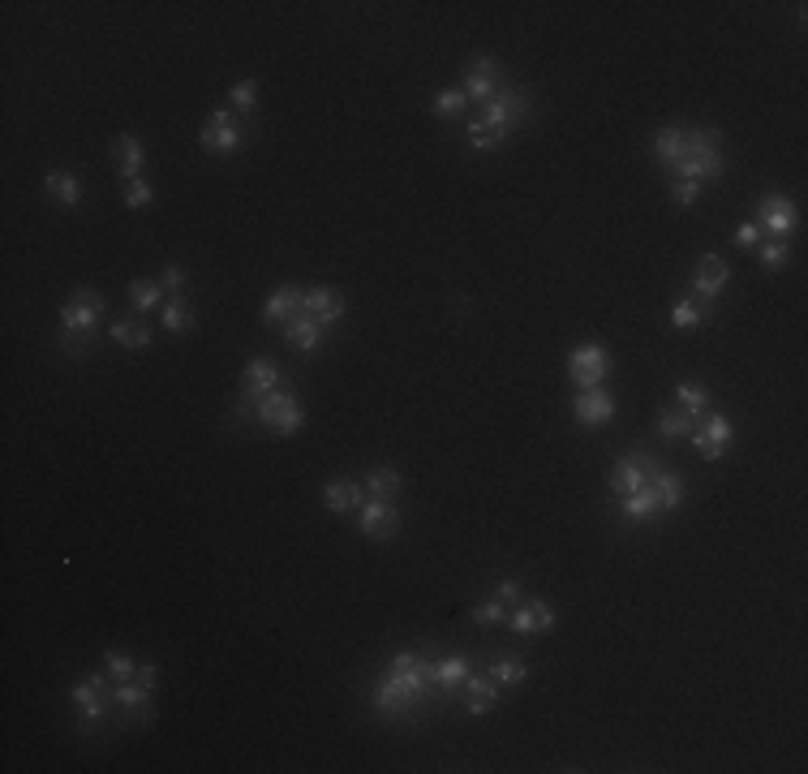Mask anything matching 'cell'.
<instances>
[{
	"label": "cell",
	"mask_w": 808,
	"mask_h": 774,
	"mask_svg": "<svg viewBox=\"0 0 808 774\" xmlns=\"http://www.w3.org/2000/svg\"><path fill=\"white\" fill-rule=\"evenodd\" d=\"M250 418L263 430H271V435L288 439V435H297V430L306 426V409H301V400L288 392V383H284V387H276V392H267L263 400H258V405L250 409Z\"/></svg>",
	"instance_id": "cell-5"
},
{
	"label": "cell",
	"mask_w": 808,
	"mask_h": 774,
	"mask_svg": "<svg viewBox=\"0 0 808 774\" xmlns=\"http://www.w3.org/2000/svg\"><path fill=\"white\" fill-rule=\"evenodd\" d=\"M69 706L78 714V727L91 731V727H104L108 714L117 710V701H112V680L91 671V676H82L74 688H69Z\"/></svg>",
	"instance_id": "cell-4"
},
{
	"label": "cell",
	"mask_w": 808,
	"mask_h": 774,
	"mask_svg": "<svg viewBox=\"0 0 808 774\" xmlns=\"http://www.w3.org/2000/svg\"><path fill=\"white\" fill-rule=\"evenodd\" d=\"M710 319V306L697 297H675L671 301V327L675 332H697V327Z\"/></svg>",
	"instance_id": "cell-28"
},
{
	"label": "cell",
	"mask_w": 808,
	"mask_h": 774,
	"mask_svg": "<svg viewBox=\"0 0 808 774\" xmlns=\"http://www.w3.org/2000/svg\"><path fill=\"white\" fill-rule=\"evenodd\" d=\"M508 602H503V598H495V594H490L486 602H478V607H473V624H486V628H495V624H508Z\"/></svg>",
	"instance_id": "cell-39"
},
{
	"label": "cell",
	"mask_w": 808,
	"mask_h": 774,
	"mask_svg": "<svg viewBox=\"0 0 808 774\" xmlns=\"http://www.w3.org/2000/svg\"><path fill=\"white\" fill-rule=\"evenodd\" d=\"M112 155H117V172H121V181L142 177V138L121 134V138H117V147H112Z\"/></svg>",
	"instance_id": "cell-31"
},
{
	"label": "cell",
	"mask_w": 808,
	"mask_h": 774,
	"mask_svg": "<svg viewBox=\"0 0 808 774\" xmlns=\"http://www.w3.org/2000/svg\"><path fill=\"white\" fill-rule=\"evenodd\" d=\"M99 319H104V297L91 293V289H78L61 306V344L69 353H82L86 344L95 340Z\"/></svg>",
	"instance_id": "cell-3"
},
{
	"label": "cell",
	"mask_w": 808,
	"mask_h": 774,
	"mask_svg": "<svg viewBox=\"0 0 808 774\" xmlns=\"http://www.w3.org/2000/svg\"><path fill=\"white\" fill-rule=\"evenodd\" d=\"M723 134L705 125H684V151L671 168V181H718L723 177Z\"/></svg>",
	"instance_id": "cell-2"
},
{
	"label": "cell",
	"mask_w": 808,
	"mask_h": 774,
	"mask_svg": "<svg viewBox=\"0 0 808 774\" xmlns=\"http://www.w3.org/2000/svg\"><path fill=\"white\" fill-rule=\"evenodd\" d=\"M276 387H284V370L271 362V357H254V362H245V370H241V405L233 409V418L245 422L250 418V409L267 392H276Z\"/></svg>",
	"instance_id": "cell-7"
},
{
	"label": "cell",
	"mask_w": 808,
	"mask_h": 774,
	"mask_svg": "<svg viewBox=\"0 0 808 774\" xmlns=\"http://www.w3.org/2000/svg\"><path fill=\"white\" fill-rule=\"evenodd\" d=\"M490 594L503 598V602H508V607H512V602H521V581H516V577H503V581L490 585Z\"/></svg>",
	"instance_id": "cell-45"
},
{
	"label": "cell",
	"mask_w": 808,
	"mask_h": 774,
	"mask_svg": "<svg viewBox=\"0 0 808 774\" xmlns=\"http://www.w3.org/2000/svg\"><path fill=\"white\" fill-rule=\"evenodd\" d=\"M323 504H327V512H357L366 504V486H362V478H336V482H327L323 486Z\"/></svg>",
	"instance_id": "cell-21"
},
{
	"label": "cell",
	"mask_w": 808,
	"mask_h": 774,
	"mask_svg": "<svg viewBox=\"0 0 808 774\" xmlns=\"http://www.w3.org/2000/svg\"><path fill=\"white\" fill-rule=\"evenodd\" d=\"M503 86V65L495 56H478V61L465 65V86L460 91L469 95V104H486V99H495Z\"/></svg>",
	"instance_id": "cell-15"
},
{
	"label": "cell",
	"mask_w": 808,
	"mask_h": 774,
	"mask_svg": "<svg viewBox=\"0 0 808 774\" xmlns=\"http://www.w3.org/2000/svg\"><path fill=\"white\" fill-rule=\"evenodd\" d=\"M108 336L121 344V349H151V327L138 319H117L108 327Z\"/></svg>",
	"instance_id": "cell-34"
},
{
	"label": "cell",
	"mask_w": 808,
	"mask_h": 774,
	"mask_svg": "<svg viewBox=\"0 0 808 774\" xmlns=\"http://www.w3.org/2000/svg\"><path fill=\"white\" fill-rule=\"evenodd\" d=\"M254 104H258V82L254 78H241L233 91H228V108H233V112H254Z\"/></svg>",
	"instance_id": "cell-42"
},
{
	"label": "cell",
	"mask_w": 808,
	"mask_h": 774,
	"mask_svg": "<svg viewBox=\"0 0 808 774\" xmlns=\"http://www.w3.org/2000/svg\"><path fill=\"white\" fill-rule=\"evenodd\" d=\"M160 323H164V332L181 336V332H190V327H194L198 319H194V306H190V301H185V297H172V301H164Z\"/></svg>",
	"instance_id": "cell-35"
},
{
	"label": "cell",
	"mask_w": 808,
	"mask_h": 774,
	"mask_svg": "<svg viewBox=\"0 0 808 774\" xmlns=\"http://www.w3.org/2000/svg\"><path fill=\"white\" fill-rule=\"evenodd\" d=\"M129 301L138 314H151L164 306V284L160 280H129Z\"/></svg>",
	"instance_id": "cell-36"
},
{
	"label": "cell",
	"mask_w": 808,
	"mask_h": 774,
	"mask_svg": "<svg viewBox=\"0 0 808 774\" xmlns=\"http://www.w3.org/2000/svg\"><path fill=\"white\" fill-rule=\"evenodd\" d=\"M357 529L370 542H392L400 534V499H366L357 508Z\"/></svg>",
	"instance_id": "cell-11"
},
{
	"label": "cell",
	"mask_w": 808,
	"mask_h": 774,
	"mask_svg": "<svg viewBox=\"0 0 808 774\" xmlns=\"http://www.w3.org/2000/svg\"><path fill=\"white\" fill-rule=\"evenodd\" d=\"M241 142H245V129L237 125V112H228V108H215L198 134V147L207 155H237Z\"/></svg>",
	"instance_id": "cell-9"
},
{
	"label": "cell",
	"mask_w": 808,
	"mask_h": 774,
	"mask_svg": "<svg viewBox=\"0 0 808 774\" xmlns=\"http://www.w3.org/2000/svg\"><path fill=\"white\" fill-rule=\"evenodd\" d=\"M125 207L129 211H142V207H151L155 203V190H151V181L147 177H134V181H125Z\"/></svg>",
	"instance_id": "cell-41"
},
{
	"label": "cell",
	"mask_w": 808,
	"mask_h": 774,
	"mask_svg": "<svg viewBox=\"0 0 808 774\" xmlns=\"http://www.w3.org/2000/svg\"><path fill=\"white\" fill-rule=\"evenodd\" d=\"M362 486H366V499H400L404 495V478L396 469H387V465L370 469L362 478Z\"/></svg>",
	"instance_id": "cell-30"
},
{
	"label": "cell",
	"mask_w": 808,
	"mask_h": 774,
	"mask_svg": "<svg viewBox=\"0 0 808 774\" xmlns=\"http://www.w3.org/2000/svg\"><path fill=\"white\" fill-rule=\"evenodd\" d=\"M675 409H684L692 422L701 418V413H710V387L697 383V379H684L675 383Z\"/></svg>",
	"instance_id": "cell-29"
},
{
	"label": "cell",
	"mask_w": 808,
	"mask_h": 774,
	"mask_svg": "<svg viewBox=\"0 0 808 774\" xmlns=\"http://www.w3.org/2000/svg\"><path fill=\"white\" fill-rule=\"evenodd\" d=\"M160 284H164V293L181 297V293H185V267H181V263H168V267L160 271Z\"/></svg>",
	"instance_id": "cell-43"
},
{
	"label": "cell",
	"mask_w": 808,
	"mask_h": 774,
	"mask_svg": "<svg viewBox=\"0 0 808 774\" xmlns=\"http://www.w3.org/2000/svg\"><path fill=\"white\" fill-rule=\"evenodd\" d=\"M112 701H117V710L125 714L129 723H147L155 714V688L138 684V680H121L112 684Z\"/></svg>",
	"instance_id": "cell-19"
},
{
	"label": "cell",
	"mask_w": 808,
	"mask_h": 774,
	"mask_svg": "<svg viewBox=\"0 0 808 774\" xmlns=\"http://www.w3.org/2000/svg\"><path fill=\"white\" fill-rule=\"evenodd\" d=\"M757 241H761V228L753 220H744L740 228H735V246L740 250H757Z\"/></svg>",
	"instance_id": "cell-46"
},
{
	"label": "cell",
	"mask_w": 808,
	"mask_h": 774,
	"mask_svg": "<svg viewBox=\"0 0 808 774\" xmlns=\"http://www.w3.org/2000/svg\"><path fill=\"white\" fill-rule=\"evenodd\" d=\"M615 370V362H611V353L602 349V344H576V349L568 353V379L576 383V387H602L606 383V375Z\"/></svg>",
	"instance_id": "cell-10"
},
{
	"label": "cell",
	"mask_w": 808,
	"mask_h": 774,
	"mask_svg": "<svg viewBox=\"0 0 808 774\" xmlns=\"http://www.w3.org/2000/svg\"><path fill=\"white\" fill-rule=\"evenodd\" d=\"M697 194H701V185H697V181H671V203L692 207V203H697Z\"/></svg>",
	"instance_id": "cell-44"
},
{
	"label": "cell",
	"mask_w": 808,
	"mask_h": 774,
	"mask_svg": "<svg viewBox=\"0 0 808 774\" xmlns=\"http://www.w3.org/2000/svg\"><path fill=\"white\" fill-rule=\"evenodd\" d=\"M301 314L314 319L327 332V327H340L344 319V297L336 289H327V284H314V289L301 293Z\"/></svg>",
	"instance_id": "cell-17"
},
{
	"label": "cell",
	"mask_w": 808,
	"mask_h": 774,
	"mask_svg": "<svg viewBox=\"0 0 808 774\" xmlns=\"http://www.w3.org/2000/svg\"><path fill=\"white\" fill-rule=\"evenodd\" d=\"M460 697H465V710L478 719V714H490L499 706V684L490 676H469L465 684H460Z\"/></svg>",
	"instance_id": "cell-23"
},
{
	"label": "cell",
	"mask_w": 808,
	"mask_h": 774,
	"mask_svg": "<svg viewBox=\"0 0 808 774\" xmlns=\"http://www.w3.org/2000/svg\"><path fill=\"white\" fill-rule=\"evenodd\" d=\"M615 396L611 392H602V387H581V392L572 396V418L581 422V426H589V430H598V426H606L615 418Z\"/></svg>",
	"instance_id": "cell-16"
},
{
	"label": "cell",
	"mask_w": 808,
	"mask_h": 774,
	"mask_svg": "<svg viewBox=\"0 0 808 774\" xmlns=\"http://www.w3.org/2000/svg\"><path fill=\"white\" fill-rule=\"evenodd\" d=\"M753 224L761 228V233H770L774 241H787L800 228V207L791 203L787 194H766L757 203V220Z\"/></svg>",
	"instance_id": "cell-12"
},
{
	"label": "cell",
	"mask_w": 808,
	"mask_h": 774,
	"mask_svg": "<svg viewBox=\"0 0 808 774\" xmlns=\"http://www.w3.org/2000/svg\"><path fill=\"white\" fill-rule=\"evenodd\" d=\"M658 469V461L649 452H628V456H619V465L611 469V495L615 499H628V495H637L641 486L649 482V473Z\"/></svg>",
	"instance_id": "cell-13"
},
{
	"label": "cell",
	"mask_w": 808,
	"mask_h": 774,
	"mask_svg": "<svg viewBox=\"0 0 808 774\" xmlns=\"http://www.w3.org/2000/svg\"><path fill=\"white\" fill-rule=\"evenodd\" d=\"M486 676L495 680L499 688H516V684H525L529 667H525V658H521V654H490Z\"/></svg>",
	"instance_id": "cell-26"
},
{
	"label": "cell",
	"mask_w": 808,
	"mask_h": 774,
	"mask_svg": "<svg viewBox=\"0 0 808 774\" xmlns=\"http://www.w3.org/2000/svg\"><path fill=\"white\" fill-rule=\"evenodd\" d=\"M465 138H469V147H473V151H478V155H490V151L508 147V134H499V129H490V125H482L478 117H473V121L465 125Z\"/></svg>",
	"instance_id": "cell-37"
},
{
	"label": "cell",
	"mask_w": 808,
	"mask_h": 774,
	"mask_svg": "<svg viewBox=\"0 0 808 774\" xmlns=\"http://www.w3.org/2000/svg\"><path fill=\"white\" fill-rule=\"evenodd\" d=\"M104 676H108L112 684L134 680V676H138V658L125 654V650H104Z\"/></svg>",
	"instance_id": "cell-38"
},
{
	"label": "cell",
	"mask_w": 808,
	"mask_h": 774,
	"mask_svg": "<svg viewBox=\"0 0 808 774\" xmlns=\"http://www.w3.org/2000/svg\"><path fill=\"white\" fill-rule=\"evenodd\" d=\"M478 121L512 138V134H516V125H525V121H529V95L521 91V86L503 82V86H499V95L482 104V117H478Z\"/></svg>",
	"instance_id": "cell-6"
},
{
	"label": "cell",
	"mask_w": 808,
	"mask_h": 774,
	"mask_svg": "<svg viewBox=\"0 0 808 774\" xmlns=\"http://www.w3.org/2000/svg\"><path fill=\"white\" fill-rule=\"evenodd\" d=\"M654 430H658V439L680 443V439H688V435H692V418H688L684 409L667 405V409H658V422H654Z\"/></svg>",
	"instance_id": "cell-32"
},
{
	"label": "cell",
	"mask_w": 808,
	"mask_h": 774,
	"mask_svg": "<svg viewBox=\"0 0 808 774\" xmlns=\"http://www.w3.org/2000/svg\"><path fill=\"white\" fill-rule=\"evenodd\" d=\"M731 435H735V426H731L727 413L710 409V413H701V418L692 422V435L688 439H692V448H697V456H705V461H723Z\"/></svg>",
	"instance_id": "cell-8"
},
{
	"label": "cell",
	"mask_w": 808,
	"mask_h": 774,
	"mask_svg": "<svg viewBox=\"0 0 808 774\" xmlns=\"http://www.w3.org/2000/svg\"><path fill=\"white\" fill-rule=\"evenodd\" d=\"M439 693V680H435V658L422 654V650H400L387 658V671L379 676L370 693V706L374 714L383 719H413L417 710H426Z\"/></svg>",
	"instance_id": "cell-1"
},
{
	"label": "cell",
	"mask_w": 808,
	"mask_h": 774,
	"mask_svg": "<svg viewBox=\"0 0 808 774\" xmlns=\"http://www.w3.org/2000/svg\"><path fill=\"white\" fill-rule=\"evenodd\" d=\"M43 190H48V198L52 203H61V207H78L82 203V185H78L74 172H65V168H52L48 177H43Z\"/></svg>",
	"instance_id": "cell-27"
},
{
	"label": "cell",
	"mask_w": 808,
	"mask_h": 774,
	"mask_svg": "<svg viewBox=\"0 0 808 774\" xmlns=\"http://www.w3.org/2000/svg\"><path fill=\"white\" fill-rule=\"evenodd\" d=\"M430 108H435L439 121H460L469 112V95L460 91V86H443V91H435V99H430Z\"/></svg>",
	"instance_id": "cell-33"
},
{
	"label": "cell",
	"mask_w": 808,
	"mask_h": 774,
	"mask_svg": "<svg viewBox=\"0 0 808 774\" xmlns=\"http://www.w3.org/2000/svg\"><path fill=\"white\" fill-rule=\"evenodd\" d=\"M301 293L306 289H297V284H280V289L263 301V323H280L284 327L288 319H297L301 314Z\"/></svg>",
	"instance_id": "cell-24"
},
{
	"label": "cell",
	"mask_w": 808,
	"mask_h": 774,
	"mask_svg": "<svg viewBox=\"0 0 808 774\" xmlns=\"http://www.w3.org/2000/svg\"><path fill=\"white\" fill-rule=\"evenodd\" d=\"M727 284H731V267L718 254H701L697 271H692V297L705 301V306H714V301L727 293Z\"/></svg>",
	"instance_id": "cell-14"
},
{
	"label": "cell",
	"mask_w": 808,
	"mask_h": 774,
	"mask_svg": "<svg viewBox=\"0 0 808 774\" xmlns=\"http://www.w3.org/2000/svg\"><path fill=\"white\" fill-rule=\"evenodd\" d=\"M284 344L288 349H297V353H314L323 344V327L314 323V319H306V314H297V319H288L284 327Z\"/></svg>",
	"instance_id": "cell-25"
},
{
	"label": "cell",
	"mask_w": 808,
	"mask_h": 774,
	"mask_svg": "<svg viewBox=\"0 0 808 774\" xmlns=\"http://www.w3.org/2000/svg\"><path fill=\"white\" fill-rule=\"evenodd\" d=\"M473 676V658L469 654H443V658H435V680H439V693H447V697H456L460 693V684H465Z\"/></svg>",
	"instance_id": "cell-22"
},
{
	"label": "cell",
	"mask_w": 808,
	"mask_h": 774,
	"mask_svg": "<svg viewBox=\"0 0 808 774\" xmlns=\"http://www.w3.org/2000/svg\"><path fill=\"white\" fill-rule=\"evenodd\" d=\"M757 263L766 267V271H783L787 263H791V246L787 241H766V246H757Z\"/></svg>",
	"instance_id": "cell-40"
},
{
	"label": "cell",
	"mask_w": 808,
	"mask_h": 774,
	"mask_svg": "<svg viewBox=\"0 0 808 774\" xmlns=\"http://www.w3.org/2000/svg\"><path fill=\"white\" fill-rule=\"evenodd\" d=\"M645 491H649V499H654V508L662 516V512H675L688 499V478H684V473H671V469L658 465L654 473H649Z\"/></svg>",
	"instance_id": "cell-18"
},
{
	"label": "cell",
	"mask_w": 808,
	"mask_h": 774,
	"mask_svg": "<svg viewBox=\"0 0 808 774\" xmlns=\"http://www.w3.org/2000/svg\"><path fill=\"white\" fill-rule=\"evenodd\" d=\"M508 628H512L516 637L551 633V628H555V607H551V602H521V607L508 615Z\"/></svg>",
	"instance_id": "cell-20"
},
{
	"label": "cell",
	"mask_w": 808,
	"mask_h": 774,
	"mask_svg": "<svg viewBox=\"0 0 808 774\" xmlns=\"http://www.w3.org/2000/svg\"><path fill=\"white\" fill-rule=\"evenodd\" d=\"M138 684H147V688H155V684H160V667H155V663H138V676H134Z\"/></svg>",
	"instance_id": "cell-47"
}]
</instances>
